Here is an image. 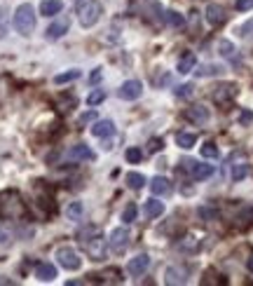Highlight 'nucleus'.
Instances as JSON below:
<instances>
[{"label":"nucleus","instance_id":"obj_1","mask_svg":"<svg viewBox=\"0 0 253 286\" xmlns=\"http://www.w3.org/2000/svg\"><path fill=\"white\" fill-rule=\"evenodd\" d=\"M26 214V207L22 202V195L17 190H5L0 193V218L17 220Z\"/></svg>","mask_w":253,"mask_h":286},{"label":"nucleus","instance_id":"obj_2","mask_svg":"<svg viewBox=\"0 0 253 286\" xmlns=\"http://www.w3.org/2000/svg\"><path fill=\"white\" fill-rule=\"evenodd\" d=\"M75 12H77V19H80V26L92 28L99 24L101 14H103V5H101L99 0H80Z\"/></svg>","mask_w":253,"mask_h":286},{"label":"nucleus","instance_id":"obj_3","mask_svg":"<svg viewBox=\"0 0 253 286\" xmlns=\"http://www.w3.org/2000/svg\"><path fill=\"white\" fill-rule=\"evenodd\" d=\"M12 24H14V31L22 35H31L35 28V10L31 3H22V5L14 10L12 14Z\"/></svg>","mask_w":253,"mask_h":286},{"label":"nucleus","instance_id":"obj_4","mask_svg":"<svg viewBox=\"0 0 253 286\" xmlns=\"http://www.w3.org/2000/svg\"><path fill=\"white\" fill-rule=\"evenodd\" d=\"M80 244H82V249L89 253V258L92 260H103L106 258V249H108V239H103L101 237V232H92V237H85V239H80Z\"/></svg>","mask_w":253,"mask_h":286},{"label":"nucleus","instance_id":"obj_5","mask_svg":"<svg viewBox=\"0 0 253 286\" xmlns=\"http://www.w3.org/2000/svg\"><path fill=\"white\" fill-rule=\"evenodd\" d=\"M56 260H59L61 268L66 270H80L82 268V258H80V253L71 247H59L56 249Z\"/></svg>","mask_w":253,"mask_h":286},{"label":"nucleus","instance_id":"obj_6","mask_svg":"<svg viewBox=\"0 0 253 286\" xmlns=\"http://www.w3.org/2000/svg\"><path fill=\"white\" fill-rule=\"evenodd\" d=\"M129 239H132V237H129V230H126V228H115L108 237V249L110 251H115V253H120L129 247Z\"/></svg>","mask_w":253,"mask_h":286},{"label":"nucleus","instance_id":"obj_7","mask_svg":"<svg viewBox=\"0 0 253 286\" xmlns=\"http://www.w3.org/2000/svg\"><path fill=\"white\" fill-rule=\"evenodd\" d=\"M237 92H239V89H237L235 83H220L214 87V94H211V96H214L216 104H230L237 96Z\"/></svg>","mask_w":253,"mask_h":286},{"label":"nucleus","instance_id":"obj_8","mask_svg":"<svg viewBox=\"0 0 253 286\" xmlns=\"http://www.w3.org/2000/svg\"><path fill=\"white\" fill-rule=\"evenodd\" d=\"M141 94H143V85L138 83V80H126L117 89V96L124 101H136V99H141Z\"/></svg>","mask_w":253,"mask_h":286},{"label":"nucleus","instance_id":"obj_9","mask_svg":"<svg viewBox=\"0 0 253 286\" xmlns=\"http://www.w3.org/2000/svg\"><path fill=\"white\" fill-rule=\"evenodd\" d=\"M150 268V256L148 253H138V256H134L129 263H126V272L132 277H141L145 275V270Z\"/></svg>","mask_w":253,"mask_h":286},{"label":"nucleus","instance_id":"obj_10","mask_svg":"<svg viewBox=\"0 0 253 286\" xmlns=\"http://www.w3.org/2000/svg\"><path fill=\"white\" fill-rule=\"evenodd\" d=\"M204 17H206V22L211 24V26H220V24H225L227 14H225V7L218 5V3H209L206 5V12H204Z\"/></svg>","mask_w":253,"mask_h":286},{"label":"nucleus","instance_id":"obj_11","mask_svg":"<svg viewBox=\"0 0 253 286\" xmlns=\"http://www.w3.org/2000/svg\"><path fill=\"white\" fill-rule=\"evenodd\" d=\"M209 117H211L209 108H206V106H202V104L190 106V108L185 110V120L195 122V125H206V122H209Z\"/></svg>","mask_w":253,"mask_h":286},{"label":"nucleus","instance_id":"obj_12","mask_svg":"<svg viewBox=\"0 0 253 286\" xmlns=\"http://www.w3.org/2000/svg\"><path fill=\"white\" fill-rule=\"evenodd\" d=\"M68 157L75 162H94L96 160V153H94L89 146H85V143H77V146H73L71 153H68Z\"/></svg>","mask_w":253,"mask_h":286},{"label":"nucleus","instance_id":"obj_13","mask_svg":"<svg viewBox=\"0 0 253 286\" xmlns=\"http://www.w3.org/2000/svg\"><path fill=\"white\" fill-rule=\"evenodd\" d=\"M66 33H68V19H56V22H52L50 28L45 31V38L54 43V40H61Z\"/></svg>","mask_w":253,"mask_h":286},{"label":"nucleus","instance_id":"obj_14","mask_svg":"<svg viewBox=\"0 0 253 286\" xmlns=\"http://www.w3.org/2000/svg\"><path fill=\"white\" fill-rule=\"evenodd\" d=\"M92 134L99 138H106V136H113L115 134V122L113 120H96L92 127Z\"/></svg>","mask_w":253,"mask_h":286},{"label":"nucleus","instance_id":"obj_15","mask_svg":"<svg viewBox=\"0 0 253 286\" xmlns=\"http://www.w3.org/2000/svg\"><path fill=\"white\" fill-rule=\"evenodd\" d=\"M187 174H190V176H193L195 181H204V178L214 176V167H211V165H202V162H197V160H195Z\"/></svg>","mask_w":253,"mask_h":286},{"label":"nucleus","instance_id":"obj_16","mask_svg":"<svg viewBox=\"0 0 253 286\" xmlns=\"http://www.w3.org/2000/svg\"><path fill=\"white\" fill-rule=\"evenodd\" d=\"M195 68H197V56H195L193 52H187V54H183L181 59H178L176 71L181 73V75H187V73H193Z\"/></svg>","mask_w":253,"mask_h":286},{"label":"nucleus","instance_id":"obj_17","mask_svg":"<svg viewBox=\"0 0 253 286\" xmlns=\"http://www.w3.org/2000/svg\"><path fill=\"white\" fill-rule=\"evenodd\" d=\"M35 277L40 281H54L56 279V268L52 263H38L35 265Z\"/></svg>","mask_w":253,"mask_h":286},{"label":"nucleus","instance_id":"obj_18","mask_svg":"<svg viewBox=\"0 0 253 286\" xmlns=\"http://www.w3.org/2000/svg\"><path fill=\"white\" fill-rule=\"evenodd\" d=\"M64 10V0H43L40 3V14L43 17H54Z\"/></svg>","mask_w":253,"mask_h":286},{"label":"nucleus","instance_id":"obj_19","mask_svg":"<svg viewBox=\"0 0 253 286\" xmlns=\"http://www.w3.org/2000/svg\"><path fill=\"white\" fill-rule=\"evenodd\" d=\"M150 190H153V195H171V181L164 176H155L150 181Z\"/></svg>","mask_w":253,"mask_h":286},{"label":"nucleus","instance_id":"obj_20","mask_svg":"<svg viewBox=\"0 0 253 286\" xmlns=\"http://www.w3.org/2000/svg\"><path fill=\"white\" fill-rule=\"evenodd\" d=\"M248 174H251V167H248L246 160H239V162H235V165H232V174H230V176H232V181H235V183L244 181Z\"/></svg>","mask_w":253,"mask_h":286},{"label":"nucleus","instance_id":"obj_21","mask_svg":"<svg viewBox=\"0 0 253 286\" xmlns=\"http://www.w3.org/2000/svg\"><path fill=\"white\" fill-rule=\"evenodd\" d=\"M162 19H164V24L166 26H171V28H183L185 26V17H183L181 12H176V10H166L164 14H162Z\"/></svg>","mask_w":253,"mask_h":286},{"label":"nucleus","instance_id":"obj_22","mask_svg":"<svg viewBox=\"0 0 253 286\" xmlns=\"http://www.w3.org/2000/svg\"><path fill=\"white\" fill-rule=\"evenodd\" d=\"M164 281H166V284H185V281H187L185 270H181V268H166Z\"/></svg>","mask_w":253,"mask_h":286},{"label":"nucleus","instance_id":"obj_23","mask_svg":"<svg viewBox=\"0 0 253 286\" xmlns=\"http://www.w3.org/2000/svg\"><path fill=\"white\" fill-rule=\"evenodd\" d=\"M195 143H197V134H193V132H178L176 134V146L178 148L190 150Z\"/></svg>","mask_w":253,"mask_h":286},{"label":"nucleus","instance_id":"obj_24","mask_svg":"<svg viewBox=\"0 0 253 286\" xmlns=\"http://www.w3.org/2000/svg\"><path fill=\"white\" fill-rule=\"evenodd\" d=\"M143 211H145L148 218H157V216L164 214V202H160V199H148L145 207H143Z\"/></svg>","mask_w":253,"mask_h":286},{"label":"nucleus","instance_id":"obj_25","mask_svg":"<svg viewBox=\"0 0 253 286\" xmlns=\"http://www.w3.org/2000/svg\"><path fill=\"white\" fill-rule=\"evenodd\" d=\"M218 54L223 56V59L237 61V50H235V43H232V40H220V43H218Z\"/></svg>","mask_w":253,"mask_h":286},{"label":"nucleus","instance_id":"obj_26","mask_svg":"<svg viewBox=\"0 0 253 286\" xmlns=\"http://www.w3.org/2000/svg\"><path fill=\"white\" fill-rule=\"evenodd\" d=\"M80 77H82V71H80V68H71V71H66V73L54 75V83L56 85H66V83H75V80H80Z\"/></svg>","mask_w":253,"mask_h":286},{"label":"nucleus","instance_id":"obj_27","mask_svg":"<svg viewBox=\"0 0 253 286\" xmlns=\"http://www.w3.org/2000/svg\"><path fill=\"white\" fill-rule=\"evenodd\" d=\"M223 73V66H218V64H202V66L195 71V75L197 77H214V75H220Z\"/></svg>","mask_w":253,"mask_h":286},{"label":"nucleus","instance_id":"obj_28","mask_svg":"<svg viewBox=\"0 0 253 286\" xmlns=\"http://www.w3.org/2000/svg\"><path fill=\"white\" fill-rule=\"evenodd\" d=\"M82 214H85V204L77 202V199L66 207V218L68 220H82Z\"/></svg>","mask_w":253,"mask_h":286},{"label":"nucleus","instance_id":"obj_29","mask_svg":"<svg viewBox=\"0 0 253 286\" xmlns=\"http://www.w3.org/2000/svg\"><path fill=\"white\" fill-rule=\"evenodd\" d=\"M178 251H183V253L199 251V239H197V237H193V235L183 237V242H178Z\"/></svg>","mask_w":253,"mask_h":286},{"label":"nucleus","instance_id":"obj_30","mask_svg":"<svg viewBox=\"0 0 253 286\" xmlns=\"http://www.w3.org/2000/svg\"><path fill=\"white\" fill-rule=\"evenodd\" d=\"M126 186L132 188V190H141V188L145 186V176L138 174V171H129V174H126Z\"/></svg>","mask_w":253,"mask_h":286},{"label":"nucleus","instance_id":"obj_31","mask_svg":"<svg viewBox=\"0 0 253 286\" xmlns=\"http://www.w3.org/2000/svg\"><path fill=\"white\" fill-rule=\"evenodd\" d=\"M106 96H108V94H106V89H92V92H89V96H87V106H89V108H96L99 104H103V101H106Z\"/></svg>","mask_w":253,"mask_h":286},{"label":"nucleus","instance_id":"obj_32","mask_svg":"<svg viewBox=\"0 0 253 286\" xmlns=\"http://www.w3.org/2000/svg\"><path fill=\"white\" fill-rule=\"evenodd\" d=\"M197 214H199V218H202V220H216L220 216V211L216 209V207L204 204V207H199V209H197Z\"/></svg>","mask_w":253,"mask_h":286},{"label":"nucleus","instance_id":"obj_33","mask_svg":"<svg viewBox=\"0 0 253 286\" xmlns=\"http://www.w3.org/2000/svg\"><path fill=\"white\" fill-rule=\"evenodd\" d=\"M218 148H216V143H211V141H206L202 146V157H206V160H216L218 157Z\"/></svg>","mask_w":253,"mask_h":286},{"label":"nucleus","instance_id":"obj_34","mask_svg":"<svg viewBox=\"0 0 253 286\" xmlns=\"http://www.w3.org/2000/svg\"><path fill=\"white\" fill-rule=\"evenodd\" d=\"M136 214H138L136 204H126L124 211H122V220H124L126 226H129V223H134V220H136Z\"/></svg>","mask_w":253,"mask_h":286},{"label":"nucleus","instance_id":"obj_35","mask_svg":"<svg viewBox=\"0 0 253 286\" xmlns=\"http://www.w3.org/2000/svg\"><path fill=\"white\" fill-rule=\"evenodd\" d=\"M237 220H244V223H251V220H253V204H244L242 209L237 211Z\"/></svg>","mask_w":253,"mask_h":286},{"label":"nucleus","instance_id":"obj_36","mask_svg":"<svg viewBox=\"0 0 253 286\" xmlns=\"http://www.w3.org/2000/svg\"><path fill=\"white\" fill-rule=\"evenodd\" d=\"M124 160L129 162V165H138V162L143 160V153L138 148H126V153H124Z\"/></svg>","mask_w":253,"mask_h":286},{"label":"nucleus","instance_id":"obj_37","mask_svg":"<svg viewBox=\"0 0 253 286\" xmlns=\"http://www.w3.org/2000/svg\"><path fill=\"white\" fill-rule=\"evenodd\" d=\"M193 92H195V85L187 83V85H178L174 94H176L178 99H187V96H193Z\"/></svg>","mask_w":253,"mask_h":286},{"label":"nucleus","instance_id":"obj_38","mask_svg":"<svg viewBox=\"0 0 253 286\" xmlns=\"http://www.w3.org/2000/svg\"><path fill=\"white\" fill-rule=\"evenodd\" d=\"M89 122H96V110H94V108H89L87 113H82V115H80V120H77V127H87Z\"/></svg>","mask_w":253,"mask_h":286},{"label":"nucleus","instance_id":"obj_39","mask_svg":"<svg viewBox=\"0 0 253 286\" xmlns=\"http://www.w3.org/2000/svg\"><path fill=\"white\" fill-rule=\"evenodd\" d=\"M7 35V10L0 7V40Z\"/></svg>","mask_w":253,"mask_h":286},{"label":"nucleus","instance_id":"obj_40","mask_svg":"<svg viewBox=\"0 0 253 286\" xmlns=\"http://www.w3.org/2000/svg\"><path fill=\"white\" fill-rule=\"evenodd\" d=\"M164 148V141H162V138H150L148 141V153H160V150Z\"/></svg>","mask_w":253,"mask_h":286},{"label":"nucleus","instance_id":"obj_41","mask_svg":"<svg viewBox=\"0 0 253 286\" xmlns=\"http://www.w3.org/2000/svg\"><path fill=\"white\" fill-rule=\"evenodd\" d=\"M237 33L242 35V38H246V35H253V17L248 19L246 24H242V26L237 28Z\"/></svg>","mask_w":253,"mask_h":286},{"label":"nucleus","instance_id":"obj_42","mask_svg":"<svg viewBox=\"0 0 253 286\" xmlns=\"http://www.w3.org/2000/svg\"><path fill=\"white\" fill-rule=\"evenodd\" d=\"M251 122H253V113H251L248 108H244L242 113H239V125H242V127H248Z\"/></svg>","mask_w":253,"mask_h":286},{"label":"nucleus","instance_id":"obj_43","mask_svg":"<svg viewBox=\"0 0 253 286\" xmlns=\"http://www.w3.org/2000/svg\"><path fill=\"white\" fill-rule=\"evenodd\" d=\"M75 104H77V101H75V96H66L59 110H61V113H68V110H73V108H75Z\"/></svg>","mask_w":253,"mask_h":286},{"label":"nucleus","instance_id":"obj_44","mask_svg":"<svg viewBox=\"0 0 253 286\" xmlns=\"http://www.w3.org/2000/svg\"><path fill=\"white\" fill-rule=\"evenodd\" d=\"M235 7L239 12H248V10H253V0H237Z\"/></svg>","mask_w":253,"mask_h":286},{"label":"nucleus","instance_id":"obj_45","mask_svg":"<svg viewBox=\"0 0 253 286\" xmlns=\"http://www.w3.org/2000/svg\"><path fill=\"white\" fill-rule=\"evenodd\" d=\"M103 77V68H94V73L89 75V85H99Z\"/></svg>","mask_w":253,"mask_h":286},{"label":"nucleus","instance_id":"obj_46","mask_svg":"<svg viewBox=\"0 0 253 286\" xmlns=\"http://www.w3.org/2000/svg\"><path fill=\"white\" fill-rule=\"evenodd\" d=\"M7 239H10V235H7V232L3 230V228H0V244H5Z\"/></svg>","mask_w":253,"mask_h":286},{"label":"nucleus","instance_id":"obj_47","mask_svg":"<svg viewBox=\"0 0 253 286\" xmlns=\"http://www.w3.org/2000/svg\"><path fill=\"white\" fill-rule=\"evenodd\" d=\"M246 268H248V272H253V256L246 260Z\"/></svg>","mask_w":253,"mask_h":286}]
</instances>
